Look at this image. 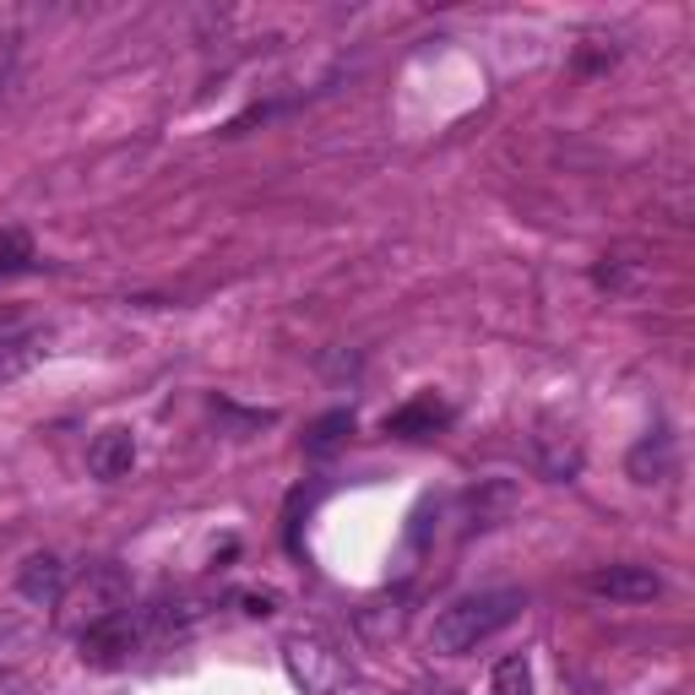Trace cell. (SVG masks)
Instances as JSON below:
<instances>
[{"instance_id":"cell-1","label":"cell","mask_w":695,"mask_h":695,"mask_svg":"<svg viewBox=\"0 0 695 695\" xmlns=\"http://www.w3.org/2000/svg\"><path fill=\"white\" fill-rule=\"evenodd\" d=\"M521 614V593L517 587H495V593H467L456 604H445L434 614L430 647L440 658H462L473 647H484L489 636H500L511 619Z\"/></svg>"},{"instance_id":"cell-2","label":"cell","mask_w":695,"mask_h":695,"mask_svg":"<svg viewBox=\"0 0 695 695\" xmlns=\"http://www.w3.org/2000/svg\"><path fill=\"white\" fill-rule=\"evenodd\" d=\"M60 630H71V636H82L92 625H103L109 614H120V608H131V582H125V571L120 565H87L77 582H66V593H60Z\"/></svg>"},{"instance_id":"cell-3","label":"cell","mask_w":695,"mask_h":695,"mask_svg":"<svg viewBox=\"0 0 695 695\" xmlns=\"http://www.w3.org/2000/svg\"><path fill=\"white\" fill-rule=\"evenodd\" d=\"M283 669L305 695H338L348 685L343 652L321 636V630H294L283 636Z\"/></svg>"},{"instance_id":"cell-4","label":"cell","mask_w":695,"mask_h":695,"mask_svg":"<svg viewBox=\"0 0 695 695\" xmlns=\"http://www.w3.org/2000/svg\"><path fill=\"white\" fill-rule=\"evenodd\" d=\"M136 647H142V625L131 619V608L109 614L103 625H92V630L77 636V652H82L87 669H114V663H125Z\"/></svg>"},{"instance_id":"cell-5","label":"cell","mask_w":695,"mask_h":695,"mask_svg":"<svg viewBox=\"0 0 695 695\" xmlns=\"http://www.w3.org/2000/svg\"><path fill=\"white\" fill-rule=\"evenodd\" d=\"M587 593L608 598V604H652L663 593V582L652 565H598V571H587Z\"/></svg>"},{"instance_id":"cell-6","label":"cell","mask_w":695,"mask_h":695,"mask_svg":"<svg viewBox=\"0 0 695 695\" xmlns=\"http://www.w3.org/2000/svg\"><path fill=\"white\" fill-rule=\"evenodd\" d=\"M532 462H538V473L543 478H554V484H571L576 473H582V440L571 430H543L532 434Z\"/></svg>"},{"instance_id":"cell-7","label":"cell","mask_w":695,"mask_h":695,"mask_svg":"<svg viewBox=\"0 0 695 695\" xmlns=\"http://www.w3.org/2000/svg\"><path fill=\"white\" fill-rule=\"evenodd\" d=\"M131 467H136V434L131 430L92 434V445H87V473H92V478L114 484V478H125Z\"/></svg>"},{"instance_id":"cell-8","label":"cell","mask_w":695,"mask_h":695,"mask_svg":"<svg viewBox=\"0 0 695 695\" xmlns=\"http://www.w3.org/2000/svg\"><path fill=\"white\" fill-rule=\"evenodd\" d=\"M16 593L38 608L60 604V593H66V565H60L55 554H33V560L16 571Z\"/></svg>"},{"instance_id":"cell-9","label":"cell","mask_w":695,"mask_h":695,"mask_svg":"<svg viewBox=\"0 0 695 695\" xmlns=\"http://www.w3.org/2000/svg\"><path fill=\"white\" fill-rule=\"evenodd\" d=\"M440 424H451V408H445L440 397H419V402H408V408H397V413L386 419V430H391V434H408V440L434 434Z\"/></svg>"},{"instance_id":"cell-10","label":"cell","mask_w":695,"mask_h":695,"mask_svg":"<svg viewBox=\"0 0 695 695\" xmlns=\"http://www.w3.org/2000/svg\"><path fill=\"white\" fill-rule=\"evenodd\" d=\"M44 353V332H16V338H0V386L27 375Z\"/></svg>"},{"instance_id":"cell-11","label":"cell","mask_w":695,"mask_h":695,"mask_svg":"<svg viewBox=\"0 0 695 695\" xmlns=\"http://www.w3.org/2000/svg\"><path fill=\"white\" fill-rule=\"evenodd\" d=\"M669 467H674V456H669V440H663V434H658V440H641V445L630 451V478H636V484H663Z\"/></svg>"},{"instance_id":"cell-12","label":"cell","mask_w":695,"mask_h":695,"mask_svg":"<svg viewBox=\"0 0 695 695\" xmlns=\"http://www.w3.org/2000/svg\"><path fill=\"white\" fill-rule=\"evenodd\" d=\"M489 695H532V669L527 658H500L489 674Z\"/></svg>"},{"instance_id":"cell-13","label":"cell","mask_w":695,"mask_h":695,"mask_svg":"<svg viewBox=\"0 0 695 695\" xmlns=\"http://www.w3.org/2000/svg\"><path fill=\"white\" fill-rule=\"evenodd\" d=\"M348 430H353V413H348V408H332V413H327L316 430L305 434V451H310V456H327V451H332V445H338Z\"/></svg>"},{"instance_id":"cell-14","label":"cell","mask_w":695,"mask_h":695,"mask_svg":"<svg viewBox=\"0 0 695 695\" xmlns=\"http://www.w3.org/2000/svg\"><path fill=\"white\" fill-rule=\"evenodd\" d=\"M27 266H33V240H27L22 229H5V234H0V277L27 272Z\"/></svg>"},{"instance_id":"cell-15","label":"cell","mask_w":695,"mask_h":695,"mask_svg":"<svg viewBox=\"0 0 695 695\" xmlns=\"http://www.w3.org/2000/svg\"><path fill=\"white\" fill-rule=\"evenodd\" d=\"M11 82H16V38L0 33V98L11 92Z\"/></svg>"}]
</instances>
